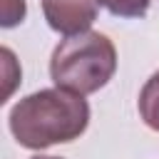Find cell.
Instances as JSON below:
<instances>
[{
  "instance_id": "6da1fadb",
  "label": "cell",
  "mask_w": 159,
  "mask_h": 159,
  "mask_svg": "<svg viewBox=\"0 0 159 159\" xmlns=\"http://www.w3.org/2000/svg\"><path fill=\"white\" fill-rule=\"evenodd\" d=\"M89 124V104L67 89H40L22 97L10 112V132L20 147L47 149L77 139Z\"/></svg>"
},
{
  "instance_id": "277c9868",
  "label": "cell",
  "mask_w": 159,
  "mask_h": 159,
  "mask_svg": "<svg viewBox=\"0 0 159 159\" xmlns=\"http://www.w3.org/2000/svg\"><path fill=\"white\" fill-rule=\"evenodd\" d=\"M137 107H139V117L144 119V124L154 132H159V72H154L142 92H139V99H137Z\"/></svg>"
},
{
  "instance_id": "3957f363",
  "label": "cell",
  "mask_w": 159,
  "mask_h": 159,
  "mask_svg": "<svg viewBox=\"0 0 159 159\" xmlns=\"http://www.w3.org/2000/svg\"><path fill=\"white\" fill-rule=\"evenodd\" d=\"M99 0H42V12L55 32L67 37L87 32L97 20Z\"/></svg>"
},
{
  "instance_id": "52a82bcc",
  "label": "cell",
  "mask_w": 159,
  "mask_h": 159,
  "mask_svg": "<svg viewBox=\"0 0 159 159\" xmlns=\"http://www.w3.org/2000/svg\"><path fill=\"white\" fill-rule=\"evenodd\" d=\"M32 159H62V157H42V154H37V157H32Z\"/></svg>"
},
{
  "instance_id": "7a4b0ae2",
  "label": "cell",
  "mask_w": 159,
  "mask_h": 159,
  "mask_svg": "<svg viewBox=\"0 0 159 159\" xmlns=\"http://www.w3.org/2000/svg\"><path fill=\"white\" fill-rule=\"evenodd\" d=\"M117 70V50L102 32H80L65 37L50 57V77L60 89L92 94L102 89Z\"/></svg>"
},
{
  "instance_id": "8992f818",
  "label": "cell",
  "mask_w": 159,
  "mask_h": 159,
  "mask_svg": "<svg viewBox=\"0 0 159 159\" xmlns=\"http://www.w3.org/2000/svg\"><path fill=\"white\" fill-rule=\"evenodd\" d=\"M25 0H2V27H15L17 22L25 20Z\"/></svg>"
},
{
  "instance_id": "5b68a950",
  "label": "cell",
  "mask_w": 159,
  "mask_h": 159,
  "mask_svg": "<svg viewBox=\"0 0 159 159\" xmlns=\"http://www.w3.org/2000/svg\"><path fill=\"white\" fill-rule=\"evenodd\" d=\"M117 17H144L149 10V0H99Z\"/></svg>"
}]
</instances>
